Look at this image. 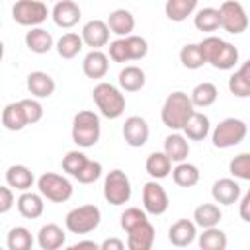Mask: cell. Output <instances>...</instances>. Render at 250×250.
<instances>
[{
  "instance_id": "cell-1",
  "label": "cell",
  "mask_w": 250,
  "mask_h": 250,
  "mask_svg": "<svg viewBox=\"0 0 250 250\" xmlns=\"http://www.w3.org/2000/svg\"><path fill=\"white\" fill-rule=\"evenodd\" d=\"M199 49L205 57V62H209L217 70H230L238 62V49L217 35L203 37L199 41Z\"/></svg>"
},
{
  "instance_id": "cell-2",
  "label": "cell",
  "mask_w": 250,
  "mask_h": 250,
  "mask_svg": "<svg viewBox=\"0 0 250 250\" xmlns=\"http://www.w3.org/2000/svg\"><path fill=\"white\" fill-rule=\"evenodd\" d=\"M193 111H195V105H193L191 98L186 92L176 90V92L168 94V98L164 100L162 109H160V119L168 129L182 131Z\"/></svg>"
},
{
  "instance_id": "cell-3",
  "label": "cell",
  "mask_w": 250,
  "mask_h": 250,
  "mask_svg": "<svg viewBox=\"0 0 250 250\" xmlns=\"http://www.w3.org/2000/svg\"><path fill=\"white\" fill-rule=\"evenodd\" d=\"M92 98L98 111L107 119H117L125 111V96L109 82H98L92 90Z\"/></svg>"
},
{
  "instance_id": "cell-4",
  "label": "cell",
  "mask_w": 250,
  "mask_h": 250,
  "mask_svg": "<svg viewBox=\"0 0 250 250\" xmlns=\"http://www.w3.org/2000/svg\"><path fill=\"white\" fill-rule=\"evenodd\" d=\"M72 141L80 146V148H90L100 141L102 135V125H100V115L90 111V109H82L72 117Z\"/></svg>"
},
{
  "instance_id": "cell-5",
  "label": "cell",
  "mask_w": 250,
  "mask_h": 250,
  "mask_svg": "<svg viewBox=\"0 0 250 250\" xmlns=\"http://www.w3.org/2000/svg\"><path fill=\"white\" fill-rule=\"evenodd\" d=\"M100 221H102L100 207L88 203V205L70 209L64 217V227L72 234H88L100 227Z\"/></svg>"
},
{
  "instance_id": "cell-6",
  "label": "cell",
  "mask_w": 250,
  "mask_h": 250,
  "mask_svg": "<svg viewBox=\"0 0 250 250\" xmlns=\"http://www.w3.org/2000/svg\"><path fill=\"white\" fill-rule=\"evenodd\" d=\"M248 133V127L242 119L238 117H227L223 119L215 129H213V135H211V141H213V146L215 148H230V146H236L244 141Z\"/></svg>"
},
{
  "instance_id": "cell-7",
  "label": "cell",
  "mask_w": 250,
  "mask_h": 250,
  "mask_svg": "<svg viewBox=\"0 0 250 250\" xmlns=\"http://www.w3.org/2000/svg\"><path fill=\"white\" fill-rule=\"evenodd\" d=\"M37 189L39 193L53 201V203H64L72 197V184L68 178L55 174V172H45L37 178Z\"/></svg>"
},
{
  "instance_id": "cell-8",
  "label": "cell",
  "mask_w": 250,
  "mask_h": 250,
  "mask_svg": "<svg viewBox=\"0 0 250 250\" xmlns=\"http://www.w3.org/2000/svg\"><path fill=\"white\" fill-rule=\"evenodd\" d=\"M131 193H133L131 180L123 170L115 168L105 176V180H104V197L109 205L119 207V205L129 203Z\"/></svg>"
},
{
  "instance_id": "cell-9",
  "label": "cell",
  "mask_w": 250,
  "mask_h": 250,
  "mask_svg": "<svg viewBox=\"0 0 250 250\" xmlns=\"http://www.w3.org/2000/svg\"><path fill=\"white\" fill-rule=\"evenodd\" d=\"M49 8L41 0H16L12 6V20L18 25L37 27L49 18Z\"/></svg>"
},
{
  "instance_id": "cell-10",
  "label": "cell",
  "mask_w": 250,
  "mask_h": 250,
  "mask_svg": "<svg viewBox=\"0 0 250 250\" xmlns=\"http://www.w3.org/2000/svg\"><path fill=\"white\" fill-rule=\"evenodd\" d=\"M219 12H221V27L227 33L238 35V33L246 31V27H248V14H246V10L242 8L240 2L227 0V2H223L219 6Z\"/></svg>"
},
{
  "instance_id": "cell-11",
  "label": "cell",
  "mask_w": 250,
  "mask_h": 250,
  "mask_svg": "<svg viewBox=\"0 0 250 250\" xmlns=\"http://www.w3.org/2000/svg\"><path fill=\"white\" fill-rule=\"evenodd\" d=\"M170 205L166 189L158 184V180H150L143 186V209L148 215H162Z\"/></svg>"
},
{
  "instance_id": "cell-12",
  "label": "cell",
  "mask_w": 250,
  "mask_h": 250,
  "mask_svg": "<svg viewBox=\"0 0 250 250\" xmlns=\"http://www.w3.org/2000/svg\"><path fill=\"white\" fill-rule=\"evenodd\" d=\"M123 139L129 146L133 148H139V146H145L146 141H148V135H150V129H148V123L145 117L141 115H131L125 119L123 123Z\"/></svg>"
},
{
  "instance_id": "cell-13",
  "label": "cell",
  "mask_w": 250,
  "mask_h": 250,
  "mask_svg": "<svg viewBox=\"0 0 250 250\" xmlns=\"http://www.w3.org/2000/svg\"><path fill=\"white\" fill-rule=\"evenodd\" d=\"M82 12L80 6L74 0H57L53 10H51V18L55 21V25L62 27V29H70L78 23Z\"/></svg>"
},
{
  "instance_id": "cell-14",
  "label": "cell",
  "mask_w": 250,
  "mask_h": 250,
  "mask_svg": "<svg viewBox=\"0 0 250 250\" xmlns=\"http://www.w3.org/2000/svg\"><path fill=\"white\" fill-rule=\"evenodd\" d=\"M109 25L107 21L104 20H90L84 23L82 27V39H84V45L90 47V49H102L109 43Z\"/></svg>"
},
{
  "instance_id": "cell-15",
  "label": "cell",
  "mask_w": 250,
  "mask_h": 250,
  "mask_svg": "<svg viewBox=\"0 0 250 250\" xmlns=\"http://www.w3.org/2000/svg\"><path fill=\"white\" fill-rule=\"evenodd\" d=\"M195 236H197V225L195 221H189V219H178L168 229V240L178 248L189 246L195 240Z\"/></svg>"
},
{
  "instance_id": "cell-16",
  "label": "cell",
  "mask_w": 250,
  "mask_h": 250,
  "mask_svg": "<svg viewBox=\"0 0 250 250\" xmlns=\"http://www.w3.org/2000/svg\"><path fill=\"white\" fill-rule=\"evenodd\" d=\"M25 84H27L29 94H31L33 98H37V100L51 98V96L55 94V88H57L53 76L47 74V72H43V70H33V72H29Z\"/></svg>"
},
{
  "instance_id": "cell-17",
  "label": "cell",
  "mask_w": 250,
  "mask_h": 250,
  "mask_svg": "<svg viewBox=\"0 0 250 250\" xmlns=\"http://www.w3.org/2000/svg\"><path fill=\"white\" fill-rule=\"evenodd\" d=\"M82 70H84V74H86L88 78L100 80V78H104V76L107 74V70H109V57H107L102 49H92V51L84 57V61H82Z\"/></svg>"
},
{
  "instance_id": "cell-18",
  "label": "cell",
  "mask_w": 250,
  "mask_h": 250,
  "mask_svg": "<svg viewBox=\"0 0 250 250\" xmlns=\"http://www.w3.org/2000/svg\"><path fill=\"white\" fill-rule=\"evenodd\" d=\"M211 195H213L215 203H219V205H232L240 197V186L232 178H221L213 184Z\"/></svg>"
},
{
  "instance_id": "cell-19",
  "label": "cell",
  "mask_w": 250,
  "mask_h": 250,
  "mask_svg": "<svg viewBox=\"0 0 250 250\" xmlns=\"http://www.w3.org/2000/svg\"><path fill=\"white\" fill-rule=\"evenodd\" d=\"M45 197L35 191H21V195L16 199V207L21 217L25 219H39L45 211Z\"/></svg>"
},
{
  "instance_id": "cell-20",
  "label": "cell",
  "mask_w": 250,
  "mask_h": 250,
  "mask_svg": "<svg viewBox=\"0 0 250 250\" xmlns=\"http://www.w3.org/2000/svg\"><path fill=\"white\" fill-rule=\"evenodd\" d=\"M154 227L150 221L135 227L127 232V248L129 250H150L154 244Z\"/></svg>"
},
{
  "instance_id": "cell-21",
  "label": "cell",
  "mask_w": 250,
  "mask_h": 250,
  "mask_svg": "<svg viewBox=\"0 0 250 250\" xmlns=\"http://www.w3.org/2000/svg\"><path fill=\"white\" fill-rule=\"evenodd\" d=\"M64 242H66V234L55 223L43 225L37 232V244L41 250H59L64 246Z\"/></svg>"
},
{
  "instance_id": "cell-22",
  "label": "cell",
  "mask_w": 250,
  "mask_h": 250,
  "mask_svg": "<svg viewBox=\"0 0 250 250\" xmlns=\"http://www.w3.org/2000/svg\"><path fill=\"white\" fill-rule=\"evenodd\" d=\"M107 25L117 37H127L135 29V16L125 8H117L107 16Z\"/></svg>"
},
{
  "instance_id": "cell-23",
  "label": "cell",
  "mask_w": 250,
  "mask_h": 250,
  "mask_svg": "<svg viewBox=\"0 0 250 250\" xmlns=\"http://www.w3.org/2000/svg\"><path fill=\"white\" fill-rule=\"evenodd\" d=\"M145 170L152 180H164L166 176L172 174V158L162 150V152H150L145 162Z\"/></svg>"
},
{
  "instance_id": "cell-24",
  "label": "cell",
  "mask_w": 250,
  "mask_h": 250,
  "mask_svg": "<svg viewBox=\"0 0 250 250\" xmlns=\"http://www.w3.org/2000/svg\"><path fill=\"white\" fill-rule=\"evenodd\" d=\"M35 182V176L33 172L25 166V164H12L8 170H6V184L18 191H27L31 189Z\"/></svg>"
},
{
  "instance_id": "cell-25",
  "label": "cell",
  "mask_w": 250,
  "mask_h": 250,
  "mask_svg": "<svg viewBox=\"0 0 250 250\" xmlns=\"http://www.w3.org/2000/svg\"><path fill=\"white\" fill-rule=\"evenodd\" d=\"M53 35L43 29V27H29V31L25 33V47L35 53V55H45L53 49Z\"/></svg>"
},
{
  "instance_id": "cell-26",
  "label": "cell",
  "mask_w": 250,
  "mask_h": 250,
  "mask_svg": "<svg viewBox=\"0 0 250 250\" xmlns=\"http://www.w3.org/2000/svg\"><path fill=\"white\" fill-rule=\"evenodd\" d=\"M2 125L8 131H21L29 125L21 102H12L2 109Z\"/></svg>"
},
{
  "instance_id": "cell-27",
  "label": "cell",
  "mask_w": 250,
  "mask_h": 250,
  "mask_svg": "<svg viewBox=\"0 0 250 250\" xmlns=\"http://www.w3.org/2000/svg\"><path fill=\"white\" fill-rule=\"evenodd\" d=\"M184 135L189 139V141H203L209 131H211V121L205 113H199V111H193L189 115V119L186 121L184 125Z\"/></svg>"
},
{
  "instance_id": "cell-28",
  "label": "cell",
  "mask_w": 250,
  "mask_h": 250,
  "mask_svg": "<svg viewBox=\"0 0 250 250\" xmlns=\"http://www.w3.org/2000/svg\"><path fill=\"white\" fill-rule=\"evenodd\" d=\"M117 82H119V88L125 90V92H139L145 82H146V76H145V70L135 66V64H129L125 68L119 70V76H117Z\"/></svg>"
},
{
  "instance_id": "cell-29",
  "label": "cell",
  "mask_w": 250,
  "mask_h": 250,
  "mask_svg": "<svg viewBox=\"0 0 250 250\" xmlns=\"http://www.w3.org/2000/svg\"><path fill=\"white\" fill-rule=\"evenodd\" d=\"M164 152L172 158V162H184L189 154V143L188 137L182 133H170L164 139Z\"/></svg>"
},
{
  "instance_id": "cell-30",
  "label": "cell",
  "mask_w": 250,
  "mask_h": 250,
  "mask_svg": "<svg viewBox=\"0 0 250 250\" xmlns=\"http://www.w3.org/2000/svg\"><path fill=\"white\" fill-rule=\"evenodd\" d=\"M197 2L199 0H166L164 4V14L170 21H184L188 20L191 14H195L197 10Z\"/></svg>"
},
{
  "instance_id": "cell-31",
  "label": "cell",
  "mask_w": 250,
  "mask_h": 250,
  "mask_svg": "<svg viewBox=\"0 0 250 250\" xmlns=\"http://www.w3.org/2000/svg\"><path fill=\"white\" fill-rule=\"evenodd\" d=\"M172 180L180 188H193L199 182V168L188 160L176 162V166L172 168Z\"/></svg>"
},
{
  "instance_id": "cell-32",
  "label": "cell",
  "mask_w": 250,
  "mask_h": 250,
  "mask_svg": "<svg viewBox=\"0 0 250 250\" xmlns=\"http://www.w3.org/2000/svg\"><path fill=\"white\" fill-rule=\"evenodd\" d=\"M221 219H223V213L217 203H201L193 209V221L201 229L217 227L221 223Z\"/></svg>"
},
{
  "instance_id": "cell-33",
  "label": "cell",
  "mask_w": 250,
  "mask_h": 250,
  "mask_svg": "<svg viewBox=\"0 0 250 250\" xmlns=\"http://www.w3.org/2000/svg\"><path fill=\"white\" fill-rule=\"evenodd\" d=\"M193 25L199 29V31H205V33H211V31H217L221 27V12L219 8H201L195 12L193 16Z\"/></svg>"
},
{
  "instance_id": "cell-34",
  "label": "cell",
  "mask_w": 250,
  "mask_h": 250,
  "mask_svg": "<svg viewBox=\"0 0 250 250\" xmlns=\"http://www.w3.org/2000/svg\"><path fill=\"white\" fill-rule=\"evenodd\" d=\"M189 98H191L195 107H209V105H213L217 102L219 90H217V86L213 82H201L191 90Z\"/></svg>"
},
{
  "instance_id": "cell-35",
  "label": "cell",
  "mask_w": 250,
  "mask_h": 250,
  "mask_svg": "<svg viewBox=\"0 0 250 250\" xmlns=\"http://www.w3.org/2000/svg\"><path fill=\"white\" fill-rule=\"evenodd\" d=\"M82 47H84V39H82V35H78V33H74V31L64 33V35L57 41V53H59V57H62V59H74V57L82 51Z\"/></svg>"
},
{
  "instance_id": "cell-36",
  "label": "cell",
  "mask_w": 250,
  "mask_h": 250,
  "mask_svg": "<svg viewBox=\"0 0 250 250\" xmlns=\"http://www.w3.org/2000/svg\"><path fill=\"white\" fill-rule=\"evenodd\" d=\"M197 240H199V248L203 250H225L227 248V234L219 227L203 229Z\"/></svg>"
},
{
  "instance_id": "cell-37",
  "label": "cell",
  "mask_w": 250,
  "mask_h": 250,
  "mask_svg": "<svg viewBox=\"0 0 250 250\" xmlns=\"http://www.w3.org/2000/svg\"><path fill=\"white\" fill-rule=\"evenodd\" d=\"M180 62L188 70H197L205 64V57L199 49V43H188L180 49Z\"/></svg>"
},
{
  "instance_id": "cell-38",
  "label": "cell",
  "mask_w": 250,
  "mask_h": 250,
  "mask_svg": "<svg viewBox=\"0 0 250 250\" xmlns=\"http://www.w3.org/2000/svg\"><path fill=\"white\" fill-rule=\"evenodd\" d=\"M6 244L10 250H29L33 244V236L25 227H14L8 232Z\"/></svg>"
},
{
  "instance_id": "cell-39",
  "label": "cell",
  "mask_w": 250,
  "mask_h": 250,
  "mask_svg": "<svg viewBox=\"0 0 250 250\" xmlns=\"http://www.w3.org/2000/svg\"><path fill=\"white\" fill-rule=\"evenodd\" d=\"M148 213L145 211V209H139V207H127L123 213H121V229L125 230V232H129V230H133L135 227H139V225H143V223H146L148 221V217H146Z\"/></svg>"
},
{
  "instance_id": "cell-40",
  "label": "cell",
  "mask_w": 250,
  "mask_h": 250,
  "mask_svg": "<svg viewBox=\"0 0 250 250\" xmlns=\"http://www.w3.org/2000/svg\"><path fill=\"white\" fill-rule=\"evenodd\" d=\"M86 162H88V156H86L82 150H68V152L62 156L61 166H62V170H64L68 176H72V178H74Z\"/></svg>"
},
{
  "instance_id": "cell-41",
  "label": "cell",
  "mask_w": 250,
  "mask_h": 250,
  "mask_svg": "<svg viewBox=\"0 0 250 250\" xmlns=\"http://www.w3.org/2000/svg\"><path fill=\"white\" fill-rule=\"evenodd\" d=\"M229 172L232 178L248 180L250 182V152H240L229 162Z\"/></svg>"
},
{
  "instance_id": "cell-42",
  "label": "cell",
  "mask_w": 250,
  "mask_h": 250,
  "mask_svg": "<svg viewBox=\"0 0 250 250\" xmlns=\"http://www.w3.org/2000/svg\"><path fill=\"white\" fill-rule=\"evenodd\" d=\"M102 164L98 162V160H90L88 158V162L80 168V172L74 176V180H78L80 184H94L100 176H102Z\"/></svg>"
},
{
  "instance_id": "cell-43",
  "label": "cell",
  "mask_w": 250,
  "mask_h": 250,
  "mask_svg": "<svg viewBox=\"0 0 250 250\" xmlns=\"http://www.w3.org/2000/svg\"><path fill=\"white\" fill-rule=\"evenodd\" d=\"M125 39H127V47H129V57H131V61H141V59L146 57V53H148V43H146L145 37L131 33V35H127Z\"/></svg>"
},
{
  "instance_id": "cell-44",
  "label": "cell",
  "mask_w": 250,
  "mask_h": 250,
  "mask_svg": "<svg viewBox=\"0 0 250 250\" xmlns=\"http://www.w3.org/2000/svg\"><path fill=\"white\" fill-rule=\"evenodd\" d=\"M109 59L113 62H129V47H127V39L125 37H117L113 41H109Z\"/></svg>"
},
{
  "instance_id": "cell-45",
  "label": "cell",
  "mask_w": 250,
  "mask_h": 250,
  "mask_svg": "<svg viewBox=\"0 0 250 250\" xmlns=\"http://www.w3.org/2000/svg\"><path fill=\"white\" fill-rule=\"evenodd\" d=\"M229 90L236 98H250V82H246L238 72L230 74V78H229Z\"/></svg>"
},
{
  "instance_id": "cell-46",
  "label": "cell",
  "mask_w": 250,
  "mask_h": 250,
  "mask_svg": "<svg viewBox=\"0 0 250 250\" xmlns=\"http://www.w3.org/2000/svg\"><path fill=\"white\" fill-rule=\"evenodd\" d=\"M20 102H21V105L25 109V115H27L29 125L41 121V117H43V105L37 102V98H25V100H20Z\"/></svg>"
},
{
  "instance_id": "cell-47",
  "label": "cell",
  "mask_w": 250,
  "mask_h": 250,
  "mask_svg": "<svg viewBox=\"0 0 250 250\" xmlns=\"http://www.w3.org/2000/svg\"><path fill=\"white\" fill-rule=\"evenodd\" d=\"M12 189L14 188H10L8 184L6 186H0V213L2 215L8 213L14 207V203H16V197H14V191Z\"/></svg>"
},
{
  "instance_id": "cell-48",
  "label": "cell",
  "mask_w": 250,
  "mask_h": 250,
  "mask_svg": "<svg viewBox=\"0 0 250 250\" xmlns=\"http://www.w3.org/2000/svg\"><path fill=\"white\" fill-rule=\"evenodd\" d=\"M238 215L244 223H250V189L244 193V197L240 199V205H238Z\"/></svg>"
},
{
  "instance_id": "cell-49",
  "label": "cell",
  "mask_w": 250,
  "mask_h": 250,
  "mask_svg": "<svg viewBox=\"0 0 250 250\" xmlns=\"http://www.w3.org/2000/svg\"><path fill=\"white\" fill-rule=\"evenodd\" d=\"M102 250H123L125 248V242L119 240V238H105L102 244H100Z\"/></svg>"
},
{
  "instance_id": "cell-50",
  "label": "cell",
  "mask_w": 250,
  "mask_h": 250,
  "mask_svg": "<svg viewBox=\"0 0 250 250\" xmlns=\"http://www.w3.org/2000/svg\"><path fill=\"white\" fill-rule=\"evenodd\" d=\"M80 248H92V250H98L100 244L94 242V240H78V242H74V244L70 246V250H80Z\"/></svg>"
},
{
  "instance_id": "cell-51",
  "label": "cell",
  "mask_w": 250,
  "mask_h": 250,
  "mask_svg": "<svg viewBox=\"0 0 250 250\" xmlns=\"http://www.w3.org/2000/svg\"><path fill=\"white\" fill-rule=\"evenodd\" d=\"M236 72H238V74H240V76H242L246 82H250V59H248V61H244Z\"/></svg>"
},
{
  "instance_id": "cell-52",
  "label": "cell",
  "mask_w": 250,
  "mask_h": 250,
  "mask_svg": "<svg viewBox=\"0 0 250 250\" xmlns=\"http://www.w3.org/2000/svg\"><path fill=\"white\" fill-rule=\"evenodd\" d=\"M53 2H57V0H53Z\"/></svg>"
}]
</instances>
